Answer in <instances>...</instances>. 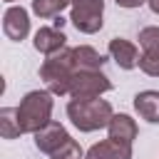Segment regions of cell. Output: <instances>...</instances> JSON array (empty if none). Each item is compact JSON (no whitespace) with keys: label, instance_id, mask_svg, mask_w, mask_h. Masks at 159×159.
Returning <instances> with one entry per match:
<instances>
[{"label":"cell","instance_id":"52a82bcc","mask_svg":"<svg viewBox=\"0 0 159 159\" xmlns=\"http://www.w3.org/2000/svg\"><path fill=\"white\" fill-rule=\"evenodd\" d=\"M139 70L149 77H159V27H144L139 30Z\"/></svg>","mask_w":159,"mask_h":159},{"label":"cell","instance_id":"9c48e42d","mask_svg":"<svg viewBox=\"0 0 159 159\" xmlns=\"http://www.w3.org/2000/svg\"><path fill=\"white\" fill-rule=\"evenodd\" d=\"M109 55H112V60L122 67V70H134V67H139V50H137V45L134 42H129V40H124V37H112L109 40Z\"/></svg>","mask_w":159,"mask_h":159},{"label":"cell","instance_id":"277c9868","mask_svg":"<svg viewBox=\"0 0 159 159\" xmlns=\"http://www.w3.org/2000/svg\"><path fill=\"white\" fill-rule=\"evenodd\" d=\"M35 147L47 154L50 159H82V149L80 144L67 134V129L57 122H50L47 127H42L35 134Z\"/></svg>","mask_w":159,"mask_h":159},{"label":"cell","instance_id":"7a4b0ae2","mask_svg":"<svg viewBox=\"0 0 159 159\" xmlns=\"http://www.w3.org/2000/svg\"><path fill=\"white\" fill-rule=\"evenodd\" d=\"M112 89L109 77L102 70H75L65 82H60L55 89H50V94H70L77 99H89V97H99L104 92Z\"/></svg>","mask_w":159,"mask_h":159},{"label":"cell","instance_id":"9a60e30c","mask_svg":"<svg viewBox=\"0 0 159 159\" xmlns=\"http://www.w3.org/2000/svg\"><path fill=\"white\" fill-rule=\"evenodd\" d=\"M0 134H2V139H15L22 134V127L17 119V107H2L0 109Z\"/></svg>","mask_w":159,"mask_h":159},{"label":"cell","instance_id":"6da1fadb","mask_svg":"<svg viewBox=\"0 0 159 159\" xmlns=\"http://www.w3.org/2000/svg\"><path fill=\"white\" fill-rule=\"evenodd\" d=\"M67 117L72 119V124L80 132H97L102 127H109L114 112H112V104L107 99H99V97L77 99V97H72L67 102Z\"/></svg>","mask_w":159,"mask_h":159},{"label":"cell","instance_id":"5bb4252c","mask_svg":"<svg viewBox=\"0 0 159 159\" xmlns=\"http://www.w3.org/2000/svg\"><path fill=\"white\" fill-rule=\"evenodd\" d=\"M75 65H77V70H102L104 57L94 47L80 45V47H75Z\"/></svg>","mask_w":159,"mask_h":159},{"label":"cell","instance_id":"7c38bea8","mask_svg":"<svg viewBox=\"0 0 159 159\" xmlns=\"http://www.w3.org/2000/svg\"><path fill=\"white\" fill-rule=\"evenodd\" d=\"M134 109L142 119L159 124V92L157 89H144L134 97Z\"/></svg>","mask_w":159,"mask_h":159},{"label":"cell","instance_id":"8992f818","mask_svg":"<svg viewBox=\"0 0 159 159\" xmlns=\"http://www.w3.org/2000/svg\"><path fill=\"white\" fill-rule=\"evenodd\" d=\"M102 15H104V0H75L70 20L80 32L92 35L102 30V22H104Z\"/></svg>","mask_w":159,"mask_h":159},{"label":"cell","instance_id":"3957f363","mask_svg":"<svg viewBox=\"0 0 159 159\" xmlns=\"http://www.w3.org/2000/svg\"><path fill=\"white\" fill-rule=\"evenodd\" d=\"M50 117H52V94L47 89H32L17 104V119L22 134H37L42 127L52 122Z\"/></svg>","mask_w":159,"mask_h":159},{"label":"cell","instance_id":"ac0fdd59","mask_svg":"<svg viewBox=\"0 0 159 159\" xmlns=\"http://www.w3.org/2000/svg\"><path fill=\"white\" fill-rule=\"evenodd\" d=\"M147 2H149L152 12H157V15H159V0H147Z\"/></svg>","mask_w":159,"mask_h":159},{"label":"cell","instance_id":"30bf717a","mask_svg":"<svg viewBox=\"0 0 159 159\" xmlns=\"http://www.w3.org/2000/svg\"><path fill=\"white\" fill-rule=\"evenodd\" d=\"M84 159H132V144L117 139H102L87 149Z\"/></svg>","mask_w":159,"mask_h":159},{"label":"cell","instance_id":"2e32d148","mask_svg":"<svg viewBox=\"0 0 159 159\" xmlns=\"http://www.w3.org/2000/svg\"><path fill=\"white\" fill-rule=\"evenodd\" d=\"M75 0H32V12L37 17H57Z\"/></svg>","mask_w":159,"mask_h":159},{"label":"cell","instance_id":"ba28073f","mask_svg":"<svg viewBox=\"0 0 159 159\" xmlns=\"http://www.w3.org/2000/svg\"><path fill=\"white\" fill-rule=\"evenodd\" d=\"M2 32L7 35V40H25L27 32H30V17H27V10L22 5H12L5 10L2 15Z\"/></svg>","mask_w":159,"mask_h":159},{"label":"cell","instance_id":"8fae6325","mask_svg":"<svg viewBox=\"0 0 159 159\" xmlns=\"http://www.w3.org/2000/svg\"><path fill=\"white\" fill-rule=\"evenodd\" d=\"M65 42H67V37L57 27H40L35 32V40H32L35 50L42 52V55H47V57L55 55V52H60V50H65Z\"/></svg>","mask_w":159,"mask_h":159},{"label":"cell","instance_id":"d6986e66","mask_svg":"<svg viewBox=\"0 0 159 159\" xmlns=\"http://www.w3.org/2000/svg\"><path fill=\"white\" fill-rule=\"evenodd\" d=\"M7 2H12V0H7Z\"/></svg>","mask_w":159,"mask_h":159},{"label":"cell","instance_id":"5b68a950","mask_svg":"<svg viewBox=\"0 0 159 159\" xmlns=\"http://www.w3.org/2000/svg\"><path fill=\"white\" fill-rule=\"evenodd\" d=\"M75 70H77V65H75V47H65V50L50 55V57L42 62L40 77L45 80L47 92H50V89H55L60 82H65Z\"/></svg>","mask_w":159,"mask_h":159},{"label":"cell","instance_id":"4fadbf2b","mask_svg":"<svg viewBox=\"0 0 159 159\" xmlns=\"http://www.w3.org/2000/svg\"><path fill=\"white\" fill-rule=\"evenodd\" d=\"M109 139H117V142H124V144H132L137 139V122L129 117V114H114L112 122H109Z\"/></svg>","mask_w":159,"mask_h":159},{"label":"cell","instance_id":"e0dca14e","mask_svg":"<svg viewBox=\"0 0 159 159\" xmlns=\"http://www.w3.org/2000/svg\"><path fill=\"white\" fill-rule=\"evenodd\" d=\"M119 7H139V5H144L147 0H114Z\"/></svg>","mask_w":159,"mask_h":159}]
</instances>
